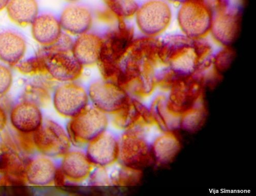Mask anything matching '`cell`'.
<instances>
[{"mask_svg": "<svg viewBox=\"0 0 256 196\" xmlns=\"http://www.w3.org/2000/svg\"><path fill=\"white\" fill-rule=\"evenodd\" d=\"M212 47L204 38L192 39L184 34L168 36L162 40V65L180 76L202 73L212 67Z\"/></svg>", "mask_w": 256, "mask_h": 196, "instance_id": "6da1fadb", "label": "cell"}, {"mask_svg": "<svg viewBox=\"0 0 256 196\" xmlns=\"http://www.w3.org/2000/svg\"><path fill=\"white\" fill-rule=\"evenodd\" d=\"M117 84L130 96L138 98L150 94L156 82L154 65L147 60L126 56Z\"/></svg>", "mask_w": 256, "mask_h": 196, "instance_id": "7a4b0ae2", "label": "cell"}, {"mask_svg": "<svg viewBox=\"0 0 256 196\" xmlns=\"http://www.w3.org/2000/svg\"><path fill=\"white\" fill-rule=\"evenodd\" d=\"M39 53L45 58L48 75L55 81L76 82L82 75L84 68L63 42L58 41L52 46L42 48Z\"/></svg>", "mask_w": 256, "mask_h": 196, "instance_id": "3957f363", "label": "cell"}, {"mask_svg": "<svg viewBox=\"0 0 256 196\" xmlns=\"http://www.w3.org/2000/svg\"><path fill=\"white\" fill-rule=\"evenodd\" d=\"M108 124V115L88 106L70 119L66 130L72 144L79 147L88 145L106 132Z\"/></svg>", "mask_w": 256, "mask_h": 196, "instance_id": "277c9868", "label": "cell"}, {"mask_svg": "<svg viewBox=\"0 0 256 196\" xmlns=\"http://www.w3.org/2000/svg\"><path fill=\"white\" fill-rule=\"evenodd\" d=\"M214 14L204 0H188L178 10V26L186 36L192 39L204 38L210 34Z\"/></svg>", "mask_w": 256, "mask_h": 196, "instance_id": "5b68a950", "label": "cell"}, {"mask_svg": "<svg viewBox=\"0 0 256 196\" xmlns=\"http://www.w3.org/2000/svg\"><path fill=\"white\" fill-rule=\"evenodd\" d=\"M172 8L164 0H148L140 6L135 16L137 26L144 36L158 37L168 28Z\"/></svg>", "mask_w": 256, "mask_h": 196, "instance_id": "8992f818", "label": "cell"}, {"mask_svg": "<svg viewBox=\"0 0 256 196\" xmlns=\"http://www.w3.org/2000/svg\"><path fill=\"white\" fill-rule=\"evenodd\" d=\"M34 146L48 158H62L72 145L66 130L54 121L48 120L34 132Z\"/></svg>", "mask_w": 256, "mask_h": 196, "instance_id": "52a82bcc", "label": "cell"}, {"mask_svg": "<svg viewBox=\"0 0 256 196\" xmlns=\"http://www.w3.org/2000/svg\"><path fill=\"white\" fill-rule=\"evenodd\" d=\"M102 36L98 62L121 64L129 52L136 38L134 28L125 22L106 32Z\"/></svg>", "mask_w": 256, "mask_h": 196, "instance_id": "ba28073f", "label": "cell"}, {"mask_svg": "<svg viewBox=\"0 0 256 196\" xmlns=\"http://www.w3.org/2000/svg\"><path fill=\"white\" fill-rule=\"evenodd\" d=\"M53 104L61 116L70 119L89 106L88 90L76 82H64L56 88Z\"/></svg>", "mask_w": 256, "mask_h": 196, "instance_id": "9c48e42d", "label": "cell"}, {"mask_svg": "<svg viewBox=\"0 0 256 196\" xmlns=\"http://www.w3.org/2000/svg\"><path fill=\"white\" fill-rule=\"evenodd\" d=\"M88 92L92 106L106 115L116 113L130 96L116 84L103 80L92 82Z\"/></svg>", "mask_w": 256, "mask_h": 196, "instance_id": "30bf717a", "label": "cell"}, {"mask_svg": "<svg viewBox=\"0 0 256 196\" xmlns=\"http://www.w3.org/2000/svg\"><path fill=\"white\" fill-rule=\"evenodd\" d=\"M242 12L240 8L231 5L214 12L210 34L220 45L230 47L236 40L240 30Z\"/></svg>", "mask_w": 256, "mask_h": 196, "instance_id": "8fae6325", "label": "cell"}, {"mask_svg": "<svg viewBox=\"0 0 256 196\" xmlns=\"http://www.w3.org/2000/svg\"><path fill=\"white\" fill-rule=\"evenodd\" d=\"M119 164L141 170L146 164L148 147L142 136L140 129L124 130L119 139Z\"/></svg>", "mask_w": 256, "mask_h": 196, "instance_id": "7c38bea8", "label": "cell"}, {"mask_svg": "<svg viewBox=\"0 0 256 196\" xmlns=\"http://www.w3.org/2000/svg\"><path fill=\"white\" fill-rule=\"evenodd\" d=\"M119 140L105 132L87 145L86 154L95 167L108 168L118 162Z\"/></svg>", "mask_w": 256, "mask_h": 196, "instance_id": "4fadbf2b", "label": "cell"}, {"mask_svg": "<svg viewBox=\"0 0 256 196\" xmlns=\"http://www.w3.org/2000/svg\"><path fill=\"white\" fill-rule=\"evenodd\" d=\"M58 18L62 31L78 36L90 32L93 24L94 16L86 6L74 4L64 8Z\"/></svg>", "mask_w": 256, "mask_h": 196, "instance_id": "5bb4252c", "label": "cell"}, {"mask_svg": "<svg viewBox=\"0 0 256 196\" xmlns=\"http://www.w3.org/2000/svg\"><path fill=\"white\" fill-rule=\"evenodd\" d=\"M30 26L33 38L42 48L54 45L63 34L59 18L49 13L39 14Z\"/></svg>", "mask_w": 256, "mask_h": 196, "instance_id": "9a60e30c", "label": "cell"}, {"mask_svg": "<svg viewBox=\"0 0 256 196\" xmlns=\"http://www.w3.org/2000/svg\"><path fill=\"white\" fill-rule=\"evenodd\" d=\"M62 158L59 166L67 181L80 183L88 179L94 166L85 152L70 150Z\"/></svg>", "mask_w": 256, "mask_h": 196, "instance_id": "2e32d148", "label": "cell"}, {"mask_svg": "<svg viewBox=\"0 0 256 196\" xmlns=\"http://www.w3.org/2000/svg\"><path fill=\"white\" fill-rule=\"evenodd\" d=\"M102 36L88 32L74 40L72 53L84 68L97 64L102 46Z\"/></svg>", "mask_w": 256, "mask_h": 196, "instance_id": "e0dca14e", "label": "cell"}, {"mask_svg": "<svg viewBox=\"0 0 256 196\" xmlns=\"http://www.w3.org/2000/svg\"><path fill=\"white\" fill-rule=\"evenodd\" d=\"M27 50L24 38L12 31L0 33V60L14 68L24 59Z\"/></svg>", "mask_w": 256, "mask_h": 196, "instance_id": "ac0fdd59", "label": "cell"}, {"mask_svg": "<svg viewBox=\"0 0 256 196\" xmlns=\"http://www.w3.org/2000/svg\"><path fill=\"white\" fill-rule=\"evenodd\" d=\"M10 120L18 132L24 134L34 133L42 124L39 107L26 102L18 104L13 108Z\"/></svg>", "mask_w": 256, "mask_h": 196, "instance_id": "d6986e66", "label": "cell"}, {"mask_svg": "<svg viewBox=\"0 0 256 196\" xmlns=\"http://www.w3.org/2000/svg\"><path fill=\"white\" fill-rule=\"evenodd\" d=\"M146 108L138 98L130 96L120 110L112 115V123L116 128L126 130L140 129L146 118Z\"/></svg>", "mask_w": 256, "mask_h": 196, "instance_id": "ffe728a7", "label": "cell"}, {"mask_svg": "<svg viewBox=\"0 0 256 196\" xmlns=\"http://www.w3.org/2000/svg\"><path fill=\"white\" fill-rule=\"evenodd\" d=\"M6 10L12 22L20 27L31 26L39 14L36 0H10Z\"/></svg>", "mask_w": 256, "mask_h": 196, "instance_id": "44dd1931", "label": "cell"}, {"mask_svg": "<svg viewBox=\"0 0 256 196\" xmlns=\"http://www.w3.org/2000/svg\"><path fill=\"white\" fill-rule=\"evenodd\" d=\"M57 166L48 157L34 160L26 168L27 180L36 186H46L54 184Z\"/></svg>", "mask_w": 256, "mask_h": 196, "instance_id": "7402d4cb", "label": "cell"}, {"mask_svg": "<svg viewBox=\"0 0 256 196\" xmlns=\"http://www.w3.org/2000/svg\"><path fill=\"white\" fill-rule=\"evenodd\" d=\"M50 82V81H49ZM42 82L28 85L24 94V102L32 103L38 107L46 106L50 102V84Z\"/></svg>", "mask_w": 256, "mask_h": 196, "instance_id": "603a6c76", "label": "cell"}, {"mask_svg": "<svg viewBox=\"0 0 256 196\" xmlns=\"http://www.w3.org/2000/svg\"><path fill=\"white\" fill-rule=\"evenodd\" d=\"M140 170L119 166L110 174L111 184L119 186H132L138 184L142 178Z\"/></svg>", "mask_w": 256, "mask_h": 196, "instance_id": "cb8c5ba5", "label": "cell"}, {"mask_svg": "<svg viewBox=\"0 0 256 196\" xmlns=\"http://www.w3.org/2000/svg\"><path fill=\"white\" fill-rule=\"evenodd\" d=\"M102 2L106 7L116 15L119 24L135 17L140 6L136 0H102Z\"/></svg>", "mask_w": 256, "mask_h": 196, "instance_id": "d4e9b609", "label": "cell"}, {"mask_svg": "<svg viewBox=\"0 0 256 196\" xmlns=\"http://www.w3.org/2000/svg\"><path fill=\"white\" fill-rule=\"evenodd\" d=\"M16 68L20 74L26 76H49L45 58L40 53L24 59Z\"/></svg>", "mask_w": 256, "mask_h": 196, "instance_id": "484cf974", "label": "cell"}, {"mask_svg": "<svg viewBox=\"0 0 256 196\" xmlns=\"http://www.w3.org/2000/svg\"><path fill=\"white\" fill-rule=\"evenodd\" d=\"M234 55L236 53L232 46L224 47L213 56L212 68L218 74L224 72L229 68Z\"/></svg>", "mask_w": 256, "mask_h": 196, "instance_id": "4316f807", "label": "cell"}, {"mask_svg": "<svg viewBox=\"0 0 256 196\" xmlns=\"http://www.w3.org/2000/svg\"><path fill=\"white\" fill-rule=\"evenodd\" d=\"M13 81L11 70L6 64H0V96L6 94L10 90Z\"/></svg>", "mask_w": 256, "mask_h": 196, "instance_id": "83f0119b", "label": "cell"}, {"mask_svg": "<svg viewBox=\"0 0 256 196\" xmlns=\"http://www.w3.org/2000/svg\"><path fill=\"white\" fill-rule=\"evenodd\" d=\"M5 195L12 196H25L32 195V192L25 184H8L6 187Z\"/></svg>", "mask_w": 256, "mask_h": 196, "instance_id": "f1b7e54d", "label": "cell"}, {"mask_svg": "<svg viewBox=\"0 0 256 196\" xmlns=\"http://www.w3.org/2000/svg\"><path fill=\"white\" fill-rule=\"evenodd\" d=\"M98 20L106 24H119V21L116 15L108 8L98 10L96 12Z\"/></svg>", "mask_w": 256, "mask_h": 196, "instance_id": "f546056e", "label": "cell"}, {"mask_svg": "<svg viewBox=\"0 0 256 196\" xmlns=\"http://www.w3.org/2000/svg\"><path fill=\"white\" fill-rule=\"evenodd\" d=\"M67 182L65 175L60 168L57 167L54 180V184L56 187H62L66 185Z\"/></svg>", "mask_w": 256, "mask_h": 196, "instance_id": "4dcf8cb0", "label": "cell"}, {"mask_svg": "<svg viewBox=\"0 0 256 196\" xmlns=\"http://www.w3.org/2000/svg\"><path fill=\"white\" fill-rule=\"evenodd\" d=\"M7 122L6 115L2 108L0 106V132L5 128Z\"/></svg>", "mask_w": 256, "mask_h": 196, "instance_id": "1f68e13d", "label": "cell"}, {"mask_svg": "<svg viewBox=\"0 0 256 196\" xmlns=\"http://www.w3.org/2000/svg\"><path fill=\"white\" fill-rule=\"evenodd\" d=\"M7 182L4 174L0 172V195H5V190Z\"/></svg>", "mask_w": 256, "mask_h": 196, "instance_id": "d6a6232c", "label": "cell"}, {"mask_svg": "<svg viewBox=\"0 0 256 196\" xmlns=\"http://www.w3.org/2000/svg\"><path fill=\"white\" fill-rule=\"evenodd\" d=\"M10 0H0V12H2L6 10Z\"/></svg>", "mask_w": 256, "mask_h": 196, "instance_id": "836d02e7", "label": "cell"}, {"mask_svg": "<svg viewBox=\"0 0 256 196\" xmlns=\"http://www.w3.org/2000/svg\"><path fill=\"white\" fill-rule=\"evenodd\" d=\"M167 1L175 4L181 6L188 2V0H167Z\"/></svg>", "mask_w": 256, "mask_h": 196, "instance_id": "e575fe53", "label": "cell"}, {"mask_svg": "<svg viewBox=\"0 0 256 196\" xmlns=\"http://www.w3.org/2000/svg\"><path fill=\"white\" fill-rule=\"evenodd\" d=\"M64 1L70 3V4H74L78 2L80 0H64Z\"/></svg>", "mask_w": 256, "mask_h": 196, "instance_id": "d590c367", "label": "cell"}]
</instances>
